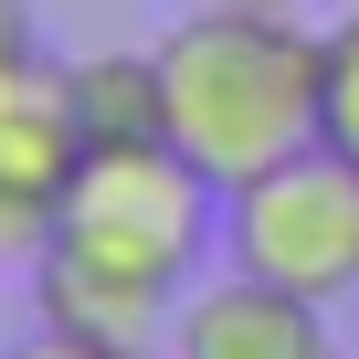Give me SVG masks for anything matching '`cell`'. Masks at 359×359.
<instances>
[{
    "label": "cell",
    "instance_id": "6da1fadb",
    "mask_svg": "<svg viewBox=\"0 0 359 359\" xmlns=\"http://www.w3.org/2000/svg\"><path fill=\"white\" fill-rule=\"evenodd\" d=\"M317 43L296 11H222L201 0L191 22L158 32V85H169V137L191 148L222 191L285 148L317 137Z\"/></svg>",
    "mask_w": 359,
    "mask_h": 359
},
{
    "label": "cell",
    "instance_id": "7a4b0ae2",
    "mask_svg": "<svg viewBox=\"0 0 359 359\" xmlns=\"http://www.w3.org/2000/svg\"><path fill=\"white\" fill-rule=\"evenodd\" d=\"M222 264H243V275H264L306 306L359 296V158L306 137L275 169L233 180L222 191Z\"/></svg>",
    "mask_w": 359,
    "mask_h": 359
},
{
    "label": "cell",
    "instance_id": "3957f363",
    "mask_svg": "<svg viewBox=\"0 0 359 359\" xmlns=\"http://www.w3.org/2000/svg\"><path fill=\"white\" fill-rule=\"evenodd\" d=\"M64 233H95L137 264H169L191 275L212 243H222V180L180 148V137H116V148H85L74 191H64Z\"/></svg>",
    "mask_w": 359,
    "mask_h": 359
},
{
    "label": "cell",
    "instance_id": "8992f818",
    "mask_svg": "<svg viewBox=\"0 0 359 359\" xmlns=\"http://www.w3.org/2000/svg\"><path fill=\"white\" fill-rule=\"evenodd\" d=\"M169 359H338V348H327V306H306V296H285V285H264L243 264H222L212 285L180 296Z\"/></svg>",
    "mask_w": 359,
    "mask_h": 359
},
{
    "label": "cell",
    "instance_id": "8fae6325",
    "mask_svg": "<svg viewBox=\"0 0 359 359\" xmlns=\"http://www.w3.org/2000/svg\"><path fill=\"white\" fill-rule=\"evenodd\" d=\"M222 11H306V0H222Z\"/></svg>",
    "mask_w": 359,
    "mask_h": 359
},
{
    "label": "cell",
    "instance_id": "ba28073f",
    "mask_svg": "<svg viewBox=\"0 0 359 359\" xmlns=\"http://www.w3.org/2000/svg\"><path fill=\"white\" fill-rule=\"evenodd\" d=\"M317 137L338 158H359V11L327 22V43H317Z\"/></svg>",
    "mask_w": 359,
    "mask_h": 359
},
{
    "label": "cell",
    "instance_id": "9c48e42d",
    "mask_svg": "<svg viewBox=\"0 0 359 359\" xmlns=\"http://www.w3.org/2000/svg\"><path fill=\"white\" fill-rule=\"evenodd\" d=\"M11 359H158V338H85V327H32Z\"/></svg>",
    "mask_w": 359,
    "mask_h": 359
},
{
    "label": "cell",
    "instance_id": "30bf717a",
    "mask_svg": "<svg viewBox=\"0 0 359 359\" xmlns=\"http://www.w3.org/2000/svg\"><path fill=\"white\" fill-rule=\"evenodd\" d=\"M43 43H32V11H22V0H0V74H11V64H32Z\"/></svg>",
    "mask_w": 359,
    "mask_h": 359
},
{
    "label": "cell",
    "instance_id": "7c38bea8",
    "mask_svg": "<svg viewBox=\"0 0 359 359\" xmlns=\"http://www.w3.org/2000/svg\"><path fill=\"white\" fill-rule=\"evenodd\" d=\"M348 11H359V0H348Z\"/></svg>",
    "mask_w": 359,
    "mask_h": 359
},
{
    "label": "cell",
    "instance_id": "52a82bcc",
    "mask_svg": "<svg viewBox=\"0 0 359 359\" xmlns=\"http://www.w3.org/2000/svg\"><path fill=\"white\" fill-rule=\"evenodd\" d=\"M64 85H74L85 148H116V137H169V85H158V43H148V53H85V64H64Z\"/></svg>",
    "mask_w": 359,
    "mask_h": 359
},
{
    "label": "cell",
    "instance_id": "5b68a950",
    "mask_svg": "<svg viewBox=\"0 0 359 359\" xmlns=\"http://www.w3.org/2000/svg\"><path fill=\"white\" fill-rule=\"evenodd\" d=\"M180 285H191V275L137 264V254H116V243H95V233H64V222H53V243L32 254V306H43V327H85V338H158V327L180 317Z\"/></svg>",
    "mask_w": 359,
    "mask_h": 359
},
{
    "label": "cell",
    "instance_id": "277c9868",
    "mask_svg": "<svg viewBox=\"0 0 359 359\" xmlns=\"http://www.w3.org/2000/svg\"><path fill=\"white\" fill-rule=\"evenodd\" d=\"M85 169V116L64 64H11L0 74V264H32L64 222V191Z\"/></svg>",
    "mask_w": 359,
    "mask_h": 359
}]
</instances>
